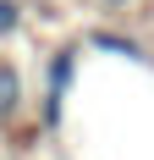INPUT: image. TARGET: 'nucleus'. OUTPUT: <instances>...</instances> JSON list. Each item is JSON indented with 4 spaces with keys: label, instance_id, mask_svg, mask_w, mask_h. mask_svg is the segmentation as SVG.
I'll list each match as a JSON object with an SVG mask.
<instances>
[{
    "label": "nucleus",
    "instance_id": "obj_5",
    "mask_svg": "<svg viewBox=\"0 0 154 160\" xmlns=\"http://www.w3.org/2000/svg\"><path fill=\"white\" fill-rule=\"evenodd\" d=\"M105 11H127V6H138V0H99Z\"/></svg>",
    "mask_w": 154,
    "mask_h": 160
},
{
    "label": "nucleus",
    "instance_id": "obj_2",
    "mask_svg": "<svg viewBox=\"0 0 154 160\" xmlns=\"http://www.w3.org/2000/svg\"><path fill=\"white\" fill-rule=\"evenodd\" d=\"M83 44H88V50H105V55H127V61H138V66H154L149 50H143L132 33H116V28H88Z\"/></svg>",
    "mask_w": 154,
    "mask_h": 160
},
{
    "label": "nucleus",
    "instance_id": "obj_4",
    "mask_svg": "<svg viewBox=\"0 0 154 160\" xmlns=\"http://www.w3.org/2000/svg\"><path fill=\"white\" fill-rule=\"evenodd\" d=\"M22 22H28V11H22V0H0V39H11V33H22Z\"/></svg>",
    "mask_w": 154,
    "mask_h": 160
},
{
    "label": "nucleus",
    "instance_id": "obj_1",
    "mask_svg": "<svg viewBox=\"0 0 154 160\" xmlns=\"http://www.w3.org/2000/svg\"><path fill=\"white\" fill-rule=\"evenodd\" d=\"M77 61H83V39H66L44 55V99H39V122L44 132L61 127V111H66V94H72L77 83Z\"/></svg>",
    "mask_w": 154,
    "mask_h": 160
},
{
    "label": "nucleus",
    "instance_id": "obj_3",
    "mask_svg": "<svg viewBox=\"0 0 154 160\" xmlns=\"http://www.w3.org/2000/svg\"><path fill=\"white\" fill-rule=\"evenodd\" d=\"M17 111H22V78L11 61H0V127H11Z\"/></svg>",
    "mask_w": 154,
    "mask_h": 160
}]
</instances>
